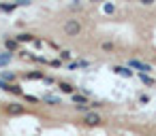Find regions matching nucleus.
I'll return each instance as SVG.
<instances>
[{
  "mask_svg": "<svg viewBox=\"0 0 156 136\" xmlns=\"http://www.w3.org/2000/svg\"><path fill=\"white\" fill-rule=\"evenodd\" d=\"M73 102H77V104L81 106V104L86 102V98H83V96H77V94H73Z\"/></svg>",
  "mask_w": 156,
  "mask_h": 136,
  "instance_id": "nucleus-10",
  "label": "nucleus"
},
{
  "mask_svg": "<svg viewBox=\"0 0 156 136\" xmlns=\"http://www.w3.org/2000/svg\"><path fill=\"white\" fill-rule=\"evenodd\" d=\"M28 77H30V79H43L41 72H32V75H28Z\"/></svg>",
  "mask_w": 156,
  "mask_h": 136,
  "instance_id": "nucleus-15",
  "label": "nucleus"
},
{
  "mask_svg": "<svg viewBox=\"0 0 156 136\" xmlns=\"http://www.w3.org/2000/svg\"><path fill=\"white\" fill-rule=\"evenodd\" d=\"M115 72H118V75H124V77H130V75H133L128 68H122V66H118V68H115Z\"/></svg>",
  "mask_w": 156,
  "mask_h": 136,
  "instance_id": "nucleus-7",
  "label": "nucleus"
},
{
  "mask_svg": "<svg viewBox=\"0 0 156 136\" xmlns=\"http://www.w3.org/2000/svg\"><path fill=\"white\" fill-rule=\"evenodd\" d=\"M7 113H9V115H22V113H24V106H22V104H9V106H7Z\"/></svg>",
  "mask_w": 156,
  "mask_h": 136,
  "instance_id": "nucleus-4",
  "label": "nucleus"
},
{
  "mask_svg": "<svg viewBox=\"0 0 156 136\" xmlns=\"http://www.w3.org/2000/svg\"><path fill=\"white\" fill-rule=\"evenodd\" d=\"M7 47H9V49H15L17 43H15V41H7Z\"/></svg>",
  "mask_w": 156,
  "mask_h": 136,
  "instance_id": "nucleus-14",
  "label": "nucleus"
},
{
  "mask_svg": "<svg viewBox=\"0 0 156 136\" xmlns=\"http://www.w3.org/2000/svg\"><path fill=\"white\" fill-rule=\"evenodd\" d=\"M45 102H49V104H60V100H58L56 96H45Z\"/></svg>",
  "mask_w": 156,
  "mask_h": 136,
  "instance_id": "nucleus-9",
  "label": "nucleus"
},
{
  "mask_svg": "<svg viewBox=\"0 0 156 136\" xmlns=\"http://www.w3.org/2000/svg\"><path fill=\"white\" fill-rule=\"evenodd\" d=\"M15 7H17V5H0V11H7V13H9V11H13Z\"/></svg>",
  "mask_w": 156,
  "mask_h": 136,
  "instance_id": "nucleus-11",
  "label": "nucleus"
},
{
  "mask_svg": "<svg viewBox=\"0 0 156 136\" xmlns=\"http://www.w3.org/2000/svg\"><path fill=\"white\" fill-rule=\"evenodd\" d=\"M64 32H66V34H71V36H77V34L81 32L79 22H77V19H69V22L64 24Z\"/></svg>",
  "mask_w": 156,
  "mask_h": 136,
  "instance_id": "nucleus-1",
  "label": "nucleus"
},
{
  "mask_svg": "<svg viewBox=\"0 0 156 136\" xmlns=\"http://www.w3.org/2000/svg\"><path fill=\"white\" fill-rule=\"evenodd\" d=\"M130 66H133V68H137L139 72H152V66H150V64H143V62H139V60H133V62H130Z\"/></svg>",
  "mask_w": 156,
  "mask_h": 136,
  "instance_id": "nucleus-3",
  "label": "nucleus"
},
{
  "mask_svg": "<svg viewBox=\"0 0 156 136\" xmlns=\"http://www.w3.org/2000/svg\"><path fill=\"white\" fill-rule=\"evenodd\" d=\"M11 62V55L9 53H0V64H9Z\"/></svg>",
  "mask_w": 156,
  "mask_h": 136,
  "instance_id": "nucleus-8",
  "label": "nucleus"
},
{
  "mask_svg": "<svg viewBox=\"0 0 156 136\" xmlns=\"http://www.w3.org/2000/svg\"><path fill=\"white\" fill-rule=\"evenodd\" d=\"M103 11H105V13H113V5H105Z\"/></svg>",
  "mask_w": 156,
  "mask_h": 136,
  "instance_id": "nucleus-13",
  "label": "nucleus"
},
{
  "mask_svg": "<svg viewBox=\"0 0 156 136\" xmlns=\"http://www.w3.org/2000/svg\"><path fill=\"white\" fill-rule=\"evenodd\" d=\"M30 41H34L32 34H20L17 36V43H30Z\"/></svg>",
  "mask_w": 156,
  "mask_h": 136,
  "instance_id": "nucleus-5",
  "label": "nucleus"
},
{
  "mask_svg": "<svg viewBox=\"0 0 156 136\" xmlns=\"http://www.w3.org/2000/svg\"><path fill=\"white\" fill-rule=\"evenodd\" d=\"M88 125H98L103 119H101V115L98 113H86V119H83Z\"/></svg>",
  "mask_w": 156,
  "mask_h": 136,
  "instance_id": "nucleus-2",
  "label": "nucleus"
},
{
  "mask_svg": "<svg viewBox=\"0 0 156 136\" xmlns=\"http://www.w3.org/2000/svg\"><path fill=\"white\" fill-rule=\"evenodd\" d=\"M60 89H62L64 94H73V89H75V87H73V85H69V83H60Z\"/></svg>",
  "mask_w": 156,
  "mask_h": 136,
  "instance_id": "nucleus-6",
  "label": "nucleus"
},
{
  "mask_svg": "<svg viewBox=\"0 0 156 136\" xmlns=\"http://www.w3.org/2000/svg\"><path fill=\"white\" fill-rule=\"evenodd\" d=\"M11 79H13V75H11V72H5V75H2V79H0V81H5V83H7V81H11Z\"/></svg>",
  "mask_w": 156,
  "mask_h": 136,
  "instance_id": "nucleus-12",
  "label": "nucleus"
}]
</instances>
